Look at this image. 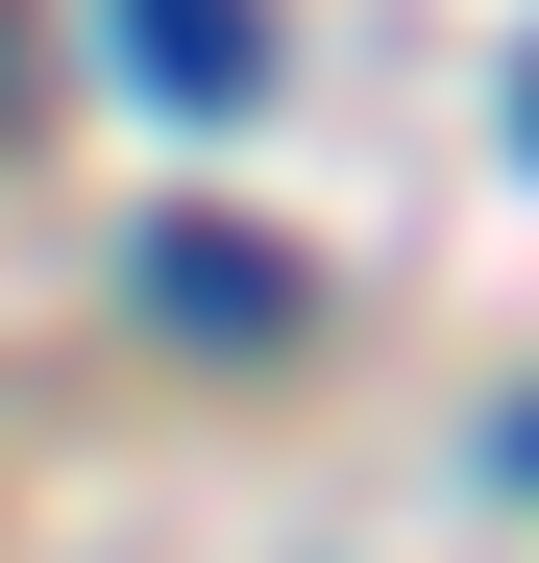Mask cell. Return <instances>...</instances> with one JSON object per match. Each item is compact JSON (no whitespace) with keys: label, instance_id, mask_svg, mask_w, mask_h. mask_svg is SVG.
<instances>
[{"label":"cell","instance_id":"4","mask_svg":"<svg viewBox=\"0 0 539 563\" xmlns=\"http://www.w3.org/2000/svg\"><path fill=\"white\" fill-rule=\"evenodd\" d=\"M515 465H539V417H515Z\"/></svg>","mask_w":539,"mask_h":563},{"label":"cell","instance_id":"1","mask_svg":"<svg viewBox=\"0 0 539 563\" xmlns=\"http://www.w3.org/2000/svg\"><path fill=\"white\" fill-rule=\"evenodd\" d=\"M123 49H147L172 123H245L270 99V0H123Z\"/></svg>","mask_w":539,"mask_h":563},{"label":"cell","instance_id":"2","mask_svg":"<svg viewBox=\"0 0 539 563\" xmlns=\"http://www.w3.org/2000/svg\"><path fill=\"white\" fill-rule=\"evenodd\" d=\"M147 295L197 319V343H270V319H295V245H245V221H147Z\"/></svg>","mask_w":539,"mask_h":563},{"label":"cell","instance_id":"3","mask_svg":"<svg viewBox=\"0 0 539 563\" xmlns=\"http://www.w3.org/2000/svg\"><path fill=\"white\" fill-rule=\"evenodd\" d=\"M515 123H539V74H515Z\"/></svg>","mask_w":539,"mask_h":563}]
</instances>
